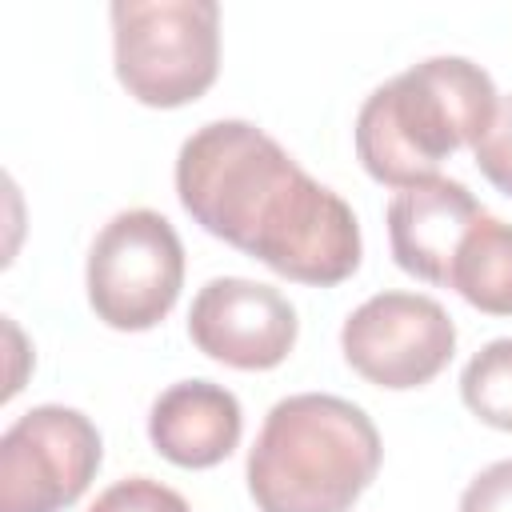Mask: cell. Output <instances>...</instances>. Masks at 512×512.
Segmentation results:
<instances>
[{"instance_id": "cell-1", "label": "cell", "mask_w": 512, "mask_h": 512, "mask_svg": "<svg viewBox=\"0 0 512 512\" xmlns=\"http://www.w3.org/2000/svg\"><path fill=\"white\" fill-rule=\"evenodd\" d=\"M176 196L216 240L276 276L332 288L360 268V220L252 120H208L176 152Z\"/></svg>"}, {"instance_id": "cell-2", "label": "cell", "mask_w": 512, "mask_h": 512, "mask_svg": "<svg viewBox=\"0 0 512 512\" xmlns=\"http://www.w3.org/2000/svg\"><path fill=\"white\" fill-rule=\"evenodd\" d=\"M496 84L468 56H428L380 88L356 112V160L376 184L396 192L436 180L440 164L476 148L496 116Z\"/></svg>"}, {"instance_id": "cell-3", "label": "cell", "mask_w": 512, "mask_h": 512, "mask_svg": "<svg viewBox=\"0 0 512 512\" xmlns=\"http://www.w3.org/2000/svg\"><path fill=\"white\" fill-rule=\"evenodd\" d=\"M380 460V432L360 404L296 392L268 408L244 480L260 512H352Z\"/></svg>"}, {"instance_id": "cell-4", "label": "cell", "mask_w": 512, "mask_h": 512, "mask_svg": "<svg viewBox=\"0 0 512 512\" xmlns=\"http://www.w3.org/2000/svg\"><path fill=\"white\" fill-rule=\"evenodd\" d=\"M112 68L120 88L148 108H184L200 100L220 72L216 0H116Z\"/></svg>"}, {"instance_id": "cell-5", "label": "cell", "mask_w": 512, "mask_h": 512, "mask_svg": "<svg viewBox=\"0 0 512 512\" xmlns=\"http://www.w3.org/2000/svg\"><path fill=\"white\" fill-rule=\"evenodd\" d=\"M84 288L96 320L116 332L156 328L184 288V244L152 208L116 212L88 248Z\"/></svg>"}, {"instance_id": "cell-6", "label": "cell", "mask_w": 512, "mask_h": 512, "mask_svg": "<svg viewBox=\"0 0 512 512\" xmlns=\"http://www.w3.org/2000/svg\"><path fill=\"white\" fill-rule=\"evenodd\" d=\"M104 440L68 404H36L0 436V512H64L96 480Z\"/></svg>"}, {"instance_id": "cell-7", "label": "cell", "mask_w": 512, "mask_h": 512, "mask_svg": "<svg viewBox=\"0 0 512 512\" xmlns=\"http://www.w3.org/2000/svg\"><path fill=\"white\" fill-rule=\"evenodd\" d=\"M340 352L352 372L388 392L436 380L456 352L448 308L424 292H376L348 312Z\"/></svg>"}, {"instance_id": "cell-8", "label": "cell", "mask_w": 512, "mask_h": 512, "mask_svg": "<svg viewBox=\"0 0 512 512\" xmlns=\"http://www.w3.org/2000/svg\"><path fill=\"white\" fill-rule=\"evenodd\" d=\"M296 308L272 284L248 276H216L208 280L188 308L192 344L228 368L268 372L288 360L296 348Z\"/></svg>"}, {"instance_id": "cell-9", "label": "cell", "mask_w": 512, "mask_h": 512, "mask_svg": "<svg viewBox=\"0 0 512 512\" xmlns=\"http://www.w3.org/2000/svg\"><path fill=\"white\" fill-rule=\"evenodd\" d=\"M484 216L480 200L448 176L404 188L388 204V248L392 260L428 284H448V268L464 232Z\"/></svg>"}, {"instance_id": "cell-10", "label": "cell", "mask_w": 512, "mask_h": 512, "mask_svg": "<svg viewBox=\"0 0 512 512\" xmlns=\"http://www.w3.org/2000/svg\"><path fill=\"white\" fill-rule=\"evenodd\" d=\"M240 432V400L212 380L168 384L148 412V440L176 468H216L232 456Z\"/></svg>"}, {"instance_id": "cell-11", "label": "cell", "mask_w": 512, "mask_h": 512, "mask_svg": "<svg viewBox=\"0 0 512 512\" xmlns=\"http://www.w3.org/2000/svg\"><path fill=\"white\" fill-rule=\"evenodd\" d=\"M444 288L488 316H512V224L484 212L464 232Z\"/></svg>"}, {"instance_id": "cell-12", "label": "cell", "mask_w": 512, "mask_h": 512, "mask_svg": "<svg viewBox=\"0 0 512 512\" xmlns=\"http://www.w3.org/2000/svg\"><path fill=\"white\" fill-rule=\"evenodd\" d=\"M464 408L488 428L512 432V336L488 340L460 372Z\"/></svg>"}, {"instance_id": "cell-13", "label": "cell", "mask_w": 512, "mask_h": 512, "mask_svg": "<svg viewBox=\"0 0 512 512\" xmlns=\"http://www.w3.org/2000/svg\"><path fill=\"white\" fill-rule=\"evenodd\" d=\"M88 512H192V508L176 488L152 476H128L104 488Z\"/></svg>"}, {"instance_id": "cell-14", "label": "cell", "mask_w": 512, "mask_h": 512, "mask_svg": "<svg viewBox=\"0 0 512 512\" xmlns=\"http://www.w3.org/2000/svg\"><path fill=\"white\" fill-rule=\"evenodd\" d=\"M472 156H476V168H480V176L496 188V192H504V196H512V92L496 104V116H492V128L476 140V148H472Z\"/></svg>"}, {"instance_id": "cell-15", "label": "cell", "mask_w": 512, "mask_h": 512, "mask_svg": "<svg viewBox=\"0 0 512 512\" xmlns=\"http://www.w3.org/2000/svg\"><path fill=\"white\" fill-rule=\"evenodd\" d=\"M460 512H512V460H496L468 480Z\"/></svg>"}]
</instances>
